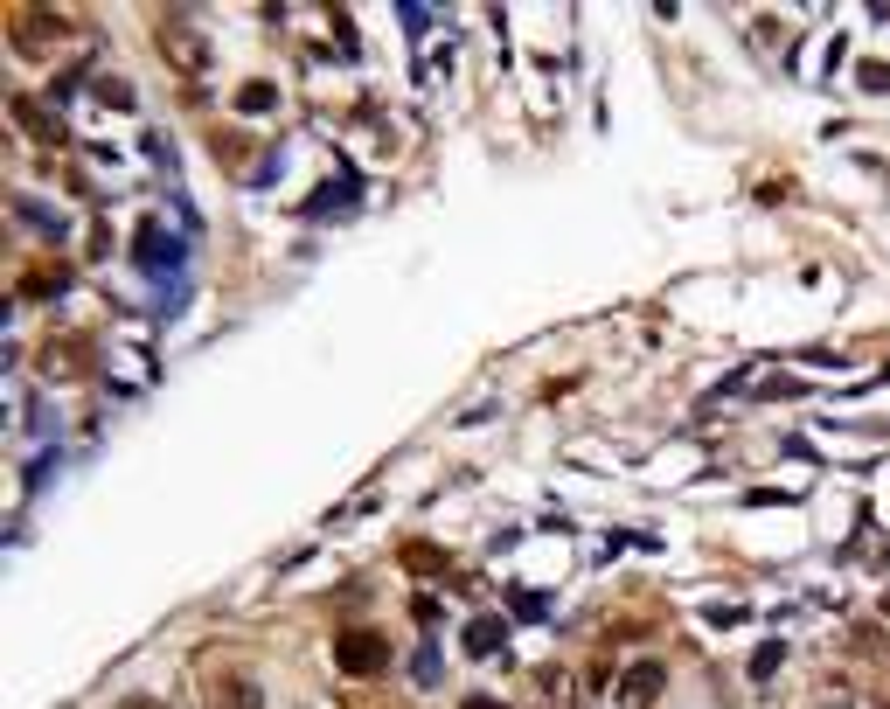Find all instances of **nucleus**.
I'll return each instance as SVG.
<instances>
[{
	"mask_svg": "<svg viewBox=\"0 0 890 709\" xmlns=\"http://www.w3.org/2000/svg\"><path fill=\"white\" fill-rule=\"evenodd\" d=\"M334 668H341V675H383V668H390V640L369 633V626H355V633L334 640Z\"/></svg>",
	"mask_w": 890,
	"mask_h": 709,
	"instance_id": "nucleus-1",
	"label": "nucleus"
},
{
	"mask_svg": "<svg viewBox=\"0 0 890 709\" xmlns=\"http://www.w3.org/2000/svg\"><path fill=\"white\" fill-rule=\"evenodd\" d=\"M133 258H140V272H174V265H181V244L160 230V216H147L140 237H133Z\"/></svg>",
	"mask_w": 890,
	"mask_h": 709,
	"instance_id": "nucleus-2",
	"label": "nucleus"
},
{
	"mask_svg": "<svg viewBox=\"0 0 890 709\" xmlns=\"http://www.w3.org/2000/svg\"><path fill=\"white\" fill-rule=\"evenodd\" d=\"M661 689H668V668H661V661H633V668H626V682H619V703L640 709V703H654Z\"/></svg>",
	"mask_w": 890,
	"mask_h": 709,
	"instance_id": "nucleus-3",
	"label": "nucleus"
},
{
	"mask_svg": "<svg viewBox=\"0 0 890 709\" xmlns=\"http://www.w3.org/2000/svg\"><path fill=\"white\" fill-rule=\"evenodd\" d=\"M14 119H21L42 146H63V140H70V133H63V112H42L35 98H14Z\"/></svg>",
	"mask_w": 890,
	"mask_h": 709,
	"instance_id": "nucleus-4",
	"label": "nucleus"
},
{
	"mask_svg": "<svg viewBox=\"0 0 890 709\" xmlns=\"http://www.w3.org/2000/svg\"><path fill=\"white\" fill-rule=\"evenodd\" d=\"M501 647H508V626H501L494 612H480V619L466 626V654H473V661H494Z\"/></svg>",
	"mask_w": 890,
	"mask_h": 709,
	"instance_id": "nucleus-5",
	"label": "nucleus"
},
{
	"mask_svg": "<svg viewBox=\"0 0 890 709\" xmlns=\"http://www.w3.org/2000/svg\"><path fill=\"white\" fill-rule=\"evenodd\" d=\"M216 709H265V696H258L251 675H230V682L216 689Z\"/></svg>",
	"mask_w": 890,
	"mask_h": 709,
	"instance_id": "nucleus-6",
	"label": "nucleus"
},
{
	"mask_svg": "<svg viewBox=\"0 0 890 709\" xmlns=\"http://www.w3.org/2000/svg\"><path fill=\"white\" fill-rule=\"evenodd\" d=\"M160 49H174V56L188 63V70H202V63H209V56H202V42H195L188 28H167V42H160Z\"/></svg>",
	"mask_w": 890,
	"mask_h": 709,
	"instance_id": "nucleus-7",
	"label": "nucleus"
},
{
	"mask_svg": "<svg viewBox=\"0 0 890 709\" xmlns=\"http://www.w3.org/2000/svg\"><path fill=\"white\" fill-rule=\"evenodd\" d=\"M63 285H70V272L56 265V272H35V279H21V292H28V299H49V292H63Z\"/></svg>",
	"mask_w": 890,
	"mask_h": 709,
	"instance_id": "nucleus-8",
	"label": "nucleus"
},
{
	"mask_svg": "<svg viewBox=\"0 0 890 709\" xmlns=\"http://www.w3.org/2000/svg\"><path fill=\"white\" fill-rule=\"evenodd\" d=\"M98 105L126 112V105H133V84H126V77H105V84H98Z\"/></svg>",
	"mask_w": 890,
	"mask_h": 709,
	"instance_id": "nucleus-9",
	"label": "nucleus"
},
{
	"mask_svg": "<svg viewBox=\"0 0 890 709\" xmlns=\"http://www.w3.org/2000/svg\"><path fill=\"white\" fill-rule=\"evenodd\" d=\"M779 661H786V647H779V640H765V647L751 654V682H765V675H772Z\"/></svg>",
	"mask_w": 890,
	"mask_h": 709,
	"instance_id": "nucleus-10",
	"label": "nucleus"
},
{
	"mask_svg": "<svg viewBox=\"0 0 890 709\" xmlns=\"http://www.w3.org/2000/svg\"><path fill=\"white\" fill-rule=\"evenodd\" d=\"M237 105H244V112H272V105H279V91H272V84H244V98H237Z\"/></svg>",
	"mask_w": 890,
	"mask_h": 709,
	"instance_id": "nucleus-11",
	"label": "nucleus"
},
{
	"mask_svg": "<svg viewBox=\"0 0 890 709\" xmlns=\"http://www.w3.org/2000/svg\"><path fill=\"white\" fill-rule=\"evenodd\" d=\"M404 564H411V570H439L445 557H439V550H425V543H411V550H404Z\"/></svg>",
	"mask_w": 890,
	"mask_h": 709,
	"instance_id": "nucleus-12",
	"label": "nucleus"
},
{
	"mask_svg": "<svg viewBox=\"0 0 890 709\" xmlns=\"http://www.w3.org/2000/svg\"><path fill=\"white\" fill-rule=\"evenodd\" d=\"M466 709H501V703L494 696H466Z\"/></svg>",
	"mask_w": 890,
	"mask_h": 709,
	"instance_id": "nucleus-13",
	"label": "nucleus"
}]
</instances>
